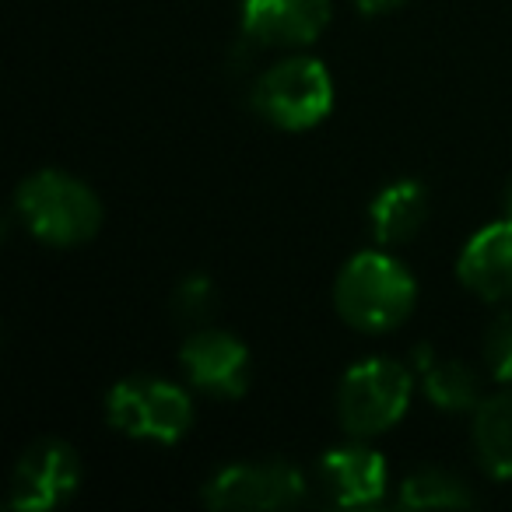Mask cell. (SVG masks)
Segmentation results:
<instances>
[{
	"mask_svg": "<svg viewBox=\"0 0 512 512\" xmlns=\"http://www.w3.org/2000/svg\"><path fill=\"white\" fill-rule=\"evenodd\" d=\"M253 109L278 130H313L334 109V78L313 57H288L253 85Z\"/></svg>",
	"mask_w": 512,
	"mask_h": 512,
	"instance_id": "obj_3",
	"label": "cell"
},
{
	"mask_svg": "<svg viewBox=\"0 0 512 512\" xmlns=\"http://www.w3.org/2000/svg\"><path fill=\"white\" fill-rule=\"evenodd\" d=\"M358 11H365V15H386V11L400 8L404 0H355Z\"/></svg>",
	"mask_w": 512,
	"mask_h": 512,
	"instance_id": "obj_18",
	"label": "cell"
},
{
	"mask_svg": "<svg viewBox=\"0 0 512 512\" xmlns=\"http://www.w3.org/2000/svg\"><path fill=\"white\" fill-rule=\"evenodd\" d=\"M200 498L211 509H292L306 498V477L288 460L232 463L207 477Z\"/></svg>",
	"mask_w": 512,
	"mask_h": 512,
	"instance_id": "obj_6",
	"label": "cell"
},
{
	"mask_svg": "<svg viewBox=\"0 0 512 512\" xmlns=\"http://www.w3.org/2000/svg\"><path fill=\"white\" fill-rule=\"evenodd\" d=\"M109 425L130 439L172 446L193 428V400L183 386L155 376H130L106 397Z\"/></svg>",
	"mask_w": 512,
	"mask_h": 512,
	"instance_id": "obj_5",
	"label": "cell"
},
{
	"mask_svg": "<svg viewBox=\"0 0 512 512\" xmlns=\"http://www.w3.org/2000/svg\"><path fill=\"white\" fill-rule=\"evenodd\" d=\"M505 218H512V183L505 186Z\"/></svg>",
	"mask_w": 512,
	"mask_h": 512,
	"instance_id": "obj_19",
	"label": "cell"
},
{
	"mask_svg": "<svg viewBox=\"0 0 512 512\" xmlns=\"http://www.w3.org/2000/svg\"><path fill=\"white\" fill-rule=\"evenodd\" d=\"M460 281L488 302L512 299V218L491 221L463 246Z\"/></svg>",
	"mask_w": 512,
	"mask_h": 512,
	"instance_id": "obj_11",
	"label": "cell"
},
{
	"mask_svg": "<svg viewBox=\"0 0 512 512\" xmlns=\"http://www.w3.org/2000/svg\"><path fill=\"white\" fill-rule=\"evenodd\" d=\"M323 498L341 509H369L386 495V460L369 446H341L323 453L316 467Z\"/></svg>",
	"mask_w": 512,
	"mask_h": 512,
	"instance_id": "obj_9",
	"label": "cell"
},
{
	"mask_svg": "<svg viewBox=\"0 0 512 512\" xmlns=\"http://www.w3.org/2000/svg\"><path fill=\"white\" fill-rule=\"evenodd\" d=\"M411 372L393 358H365L344 372L337 386V418L344 432L369 439L404 418L411 404Z\"/></svg>",
	"mask_w": 512,
	"mask_h": 512,
	"instance_id": "obj_4",
	"label": "cell"
},
{
	"mask_svg": "<svg viewBox=\"0 0 512 512\" xmlns=\"http://www.w3.org/2000/svg\"><path fill=\"white\" fill-rule=\"evenodd\" d=\"M418 302V281L400 260L386 253L351 256L337 274L334 306L344 323L365 334H386L411 316Z\"/></svg>",
	"mask_w": 512,
	"mask_h": 512,
	"instance_id": "obj_1",
	"label": "cell"
},
{
	"mask_svg": "<svg viewBox=\"0 0 512 512\" xmlns=\"http://www.w3.org/2000/svg\"><path fill=\"white\" fill-rule=\"evenodd\" d=\"M425 214H428V193L414 179L390 183L386 190L376 193V200L369 207L372 232H376V239L383 246H397V242L414 239V232L425 225Z\"/></svg>",
	"mask_w": 512,
	"mask_h": 512,
	"instance_id": "obj_12",
	"label": "cell"
},
{
	"mask_svg": "<svg viewBox=\"0 0 512 512\" xmlns=\"http://www.w3.org/2000/svg\"><path fill=\"white\" fill-rule=\"evenodd\" d=\"M484 365L498 383H512V313H502L484 330Z\"/></svg>",
	"mask_w": 512,
	"mask_h": 512,
	"instance_id": "obj_16",
	"label": "cell"
},
{
	"mask_svg": "<svg viewBox=\"0 0 512 512\" xmlns=\"http://www.w3.org/2000/svg\"><path fill=\"white\" fill-rule=\"evenodd\" d=\"M183 372L200 393L218 400L242 397L249 390V351L228 330H197L179 351Z\"/></svg>",
	"mask_w": 512,
	"mask_h": 512,
	"instance_id": "obj_8",
	"label": "cell"
},
{
	"mask_svg": "<svg viewBox=\"0 0 512 512\" xmlns=\"http://www.w3.org/2000/svg\"><path fill=\"white\" fill-rule=\"evenodd\" d=\"M474 449L491 477H512V390L474 407Z\"/></svg>",
	"mask_w": 512,
	"mask_h": 512,
	"instance_id": "obj_14",
	"label": "cell"
},
{
	"mask_svg": "<svg viewBox=\"0 0 512 512\" xmlns=\"http://www.w3.org/2000/svg\"><path fill=\"white\" fill-rule=\"evenodd\" d=\"M176 313L183 320H204L207 313L214 309V285L204 278V274H193L186 278L183 285L176 288Z\"/></svg>",
	"mask_w": 512,
	"mask_h": 512,
	"instance_id": "obj_17",
	"label": "cell"
},
{
	"mask_svg": "<svg viewBox=\"0 0 512 512\" xmlns=\"http://www.w3.org/2000/svg\"><path fill=\"white\" fill-rule=\"evenodd\" d=\"M414 365H418L425 397L439 411H474L477 407L481 383H477L470 365L456 362V358H439L428 344L414 351Z\"/></svg>",
	"mask_w": 512,
	"mask_h": 512,
	"instance_id": "obj_13",
	"label": "cell"
},
{
	"mask_svg": "<svg viewBox=\"0 0 512 512\" xmlns=\"http://www.w3.org/2000/svg\"><path fill=\"white\" fill-rule=\"evenodd\" d=\"M330 22V0H242V32L264 46H309Z\"/></svg>",
	"mask_w": 512,
	"mask_h": 512,
	"instance_id": "obj_10",
	"label": "cell"
},
{
	"mask_svg": "<svg viewBox=\"0 0 512 512\" xmlns=\"http://www.w3.org/2000/svg\"><path fill=\"white\" fill-rule=\"evenodd\" d=\"M397 505L400 509H463V505H474V495L449 470L421 467L411 477H404Z\"/></svg>",
	"mask_w": 512,
	"mask_h": 512,
	"instance_id": "obj_15",
	"label": "cell"
},
{
	"mask_svg": "<svg viewBox=\"0 0 512 512\" xmlns=\"http://www.w3.org/2000/svg\"><path fill=\"white\" fill-rule=\"evenodd\" d=\"M81 484V456L64 439H39L15 463L8 505L22 512H46L71 502Z\"/></svg>",
	"mask_w": 512,
	"mask_h": 512,
	"instance_id": "obj_7",
	"label": "cell"
},
{
	"mask_svg": "<svg viewBox=\"0 0 512 512\" xmlns=\"http://www.w3.org/2000/svg\"><path fill=\"white\" fill-rule=\"evenodd\" d=\"M15 211L22 225L50 246H81L102 225L95 190L60 169H43L25 179L15 193Z\"/></svg>",
	"mask_w": 512,
	"mask_h": 512,
	"instance_id": "obj_2",
	"label": "cell"
}]
</instances>
